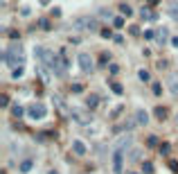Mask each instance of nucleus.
<instances>
[{
	"label": "nucleus",
	"mask_w": 178,
	"mask_h": 174,
	"mask_svg": "<svg viewBox=\"0 0 178 174\" xmlns=\"http://www.w3.org/2000/svg\"><path fill=\"white\" fill-rule=\"evenodd\" d=\"M131 34L138 36V34H140V27H135V25H133V27H131Z\"/></svg>",
	"instance_id": "34"
},
{
	"label": "nucleus",
	"mask_w": 178,
	"mask_h": 174,
	"mask_svg": "<svg viewBox=\"0 0 178 174\" xmlns=\"http://www.w3.org/2000/svg\"><path fill=\"white\" fill-rule=\"evenodd\" d=\"M169 152H171V145L169 142H162L160 145V154H169Z\"/></svg>",
	"instance_id": "22"
},
{
	"label": "nucleus",
	"mask_w": 178,
	"mask_h": 174,
	"mask_svg": "<svg viewBox=\"0 0 178 174\" xmlns=\"http://www.w3.org/2000/svg\"><path fill=\"white\" fill-rule=\"evenodd\" d=\"M39 27L48 32V30H50V21H48V18H41V21H39Z\"/></svg>",
	"instance_id": "21"
},
{
	"label": "nucleus",
	"mask_w": 178,
	"mask_h": 174,
	"mask_svg": "<svg viewBox=\"0 0 178 174\" xmlns=\"http://www.w3.org/2000/svg\"><path fill=\"white\" fill-rule=\"evenodd\" d=\"M144 38H156V32L153 30H144Z\"/></svg>",
	"instance_id": "30"
},
{
	"label": "nucleus",
	"mask_w": 178,
	"mask_h": 174,
	"mask_svg": "<svg viewBox=\"0 0 178 174\" xmlns=\"http://www.w3.org/2000/svg\"><path fill=\"white\" fill-rule=\"evenodd\" d=\"M0 106H9V97H7V95L2 93V95H0Z\"/></svg>",
	"instance_id": "26"
},
{
	"label": "nucleus",
	"mask_w": 178,
	"mask_h": 174,
	"mask_svg": "<svg viewBox=\"0 0 178 174\" xmlns=\"http://www.w3.org/2000/svg\"><path fill=\"white\" fill-rule=\"evenodd\" d=\"M99 34H101V36H104V38H110V36H113V32H110V30H101Z\"/></svg>",
	"instance_id": "31"
},
{
	"label": "nucleus",
	"mask_w": 178,
	"mask_h": 174,
	"mask_svg": "<svg viewBox=\"0 0 178 174\" xmlns=\"http://www.w3.org/2000/svg\"><path fill=\"white\" fill-rule=\"evenodd\" d=\"M97 104H99V97H97L95 93H90L88 97H86V106H88V109H95Z\"/></svg>",
	"instance_id": "11"
},
{
	"label": "nucleus",
	"mask_w": 178,
	"mask_h": 174,
	"mask_svg": "<svg viewBox=\"0 0 178 174\" xmlns=\"http://www.w3.org/2000/svg\"><path fill=\"white\" fill-rule=\"evenodd\" d=\"M72 30L92 32V30H99V23H97V18H92V16H77L72 21Z\"/></svg>",
	"instance_id": "2"
},
{
	"label": "nucleus",
	"mask_w": 178,
	"mask_h": 174,
	"mask_svg": "<svg viewBox=\"0 0 178 174\" xmlns=\"http://www.w3.org/2000/svg\"><path fill=\"white\" fill-rule=\"evenodd\" d=\"M147 145H149V147H158V136H149Z\"/></svg>",
	"instance_id": "23"
},
{
	"label": "nucleus",
	"mask_w": 178,
	"mask_h": 174,
	"mask_svg": "<svg viewBox=\"0 0 178 174\" xmlns=\"http://www.w3.org/2000/svg\"><path fill=\"white\" fill-rule=\"evenodd\" d=\"M110 91H113L115 95H122V93H124V88H122L119 82H110Z\"/></svg>",
	"instance_id": "14"
},
{
	"label": "nucleus",
	"mask_w": 178,
	"mask_h": 174,
	"mask_svg": "<svg viewBox=\"0 0 178 174\" xmlns=\"http://www.w3.org/2000/svg\"><path fill=\"white\" fill-rule=\"evenodd\" d=\"M156 118L158 120H165L167 118V109H165V106H158V109H156Z\"/></svg>",
	"instance_id": "16"
},
{
	"label": "nucleus",
	"mask_w": 178,
	"mask_h": 174,
	"mask_svg": "<svg viewBox=\"0 0 178 174\" xmlns=\"http://www.w3.org/2000/svg\"><path fill=\"white\" fill-rule=\"evenodd\" d=\"M12 113H14V118H21L25 111H23V106H21V104H16V106H12Z\"/></svg>",
	"instance_id": "18"
},
{
	"label": "nucleus",
	"mask_w": 178,
	"mask_h": 174,
	"mask_svg": "<svg viewBox=\"0 0 178 174\" xmlns=\"http://www.w3.org/2000/svg\"><path fill=\"white\" fill-rule=\"evenodd\" d=\"M32 165H34V163H32L30 158L23 161V163H21V172H30V170H32Z\"/></svg>",
	"instance_id": "19"
},
{
	"label": "nucleus",
	"mask_w": 178,
	"mask_h": 174,
	"mask_svg": "<svg viewBox=\"0 0 178 174\" xmlns=\"http://www.w3.org/2000/svg\"><path fill=\"white\" fill-rule=\"evenodd\" d=\"M119 12H122V14H124V16H126V18H129V16H131V14H133V9H131V7H129V5H126V2H122V5H119Z\"/></svg>",
	"instance_id": "17"
},
{
	"label": "nucleus",
	"mask_w": 178,
	"mask_h": 174,
	"mask_svg": "<svg viewBox=\"0 0 178 174\" xmlns=\"http://www.w3.org/2000/svg\"><path fill=\"white\" fill-rule=\"evenodd\" d=\"M147 2H149V5H158L160 0H147Z\"/></svg>",
	"instance_id": "36"
},
{
	"label": "nucleus",
	"mask_w": 178,
	"mask_h": 174,
	"mask_svg": "<svg viewBox=\"0 0 178 174\" xmlns=\"http://www.w3.org/2000/svg\"><path fill=\"white\" fill-rule=\"evenodd\" d=\"M9 38H14V41H18V38H21V34H18L16 30H9Z\"/></svg>",
	"instance_id": "29"
},
{
	"label": "nucleus",
	"mask_w": 178,
	"mask_h": 174,
	"mask_svg": "<svg viewBox=\"0 0 178 174\" xmlns=\"http://www.w3.org/2000/svg\"><path fill=\"white\" fill-rule=\"evenodd\" d=\"M77 59H79V68H81L83 72H90V70H92V57H90L88 52H81Z\"/></svg>",
	"instance_id": "5"
},
{
	"label": "nucleus",
	"mask_w": 178,
	"mask_h": 174,
	"mask_svg": "<svg viewBox=\"0 0 178 174\" xmlns=\"http://www.w3.org/2000/svg\"><path fill=\"white\" fill-rule=\"evenodd\" d=\"M113 25L115 27H124V18H113Z\"/></svg>",
	"instance_id": "27"
},
{
	"label": "nucleus",
	"mask_w": 178,
	"mask_h": 174,
	"mask_svg": "<svg viewBox=\"0 0 178 174\" xmlns=\"http://www.w3.org/2000/svg\"><path fill=\"white\" fill-rule=\"evenodd\" d=\"M140 16H142V21H158V14L151 7H142L140 9Z\"/></svg>",
	"instance_id": "7"
},
{
	"label": "nucleus",
	"mask_w": 178,
	"mask_h": 174,
	"mask_svg": "<svg viewBox=\"0 0 178 174\" xmlns=\"http://www.w3.org/2000/svg\"><path fill=\"white\" fill-rule=\"evenodd\" d=\"M167 12H169V16L174 18V21H178V2H169V7H167Z\"/></svg>",
	"instance_id": "12"
},
{
	"label": "nucleus",
	"mask_w": 178,
	"mask_h": 174,
	"mask_svg": "<svg viewBox=\"0 0 178 174\" xmlns=\"http://www.w3.org/2000/svg\"><path fill=\"white\" fill-rule=\"evenodd\" d=\"M70 91H72V93H81V91H83V84H72Z\"/></svg>",
	"instance_id": "24"
},
{
	"label": "nucleus",
	"mask_w": 178,
	"mask_h": 174,
	"mask_svg": "<svg viewBox=\"0 0 178 174\" xmlns=\"http://www.w3.org/2000/svg\"><path fill=\"white\" fill-rule=\"evenodd\" d=\"M156 41L160 43V45H165L167 41H169V30H167V27H160V30H156Z\"/></svg>",
	"instance_id": "8"
},
{
	"label": "nucleus",
	"mask_w": 178,
	"mask_h": 174,
	"mask_svg": "<svg viewBox=\"0 0 178 174\" xmlns=\"http://www.w3.org/2000/svg\"><path fill=\"white\" fill-rule=\"evenodd\" d=\"M167 88H169L174 95H178V72H171L167 77Z\"/></svg>",
	"instance_id": "6"
},
{
	"label": "nucleus",
	"mask_w": 178,
	"mask_h": 174,
	"mask_svg": "<svg viewBox=\"0 0 178 174\" xmlns=\"http://www.w3.org/2000/svg\"><path fill=\"white\" fill-rule=\"evenodd\" d=\"M131 161H140V152H138V149L131 152Z\"/></svg>",
	"instance_id": "32"
},
{
	"label": "nucleus",
	"mask_w": 178,
	"mask_h": 174,
	"mask_svg": "<svg viewBox=\"0 0 178 174\" xmlns=\"http://www.w3.org/2000/svg\"><path fill=\"white\" fill-rule=\"evenodd\" d=\"M151 91H153V95H160V93H162V86H160V84H153Z\"/></svg>",
	"instance_id": "28"
},
{
	"label": "nucleus",
	"mask_w": 178,
	"mask_h": 174,
	"mask_svg": "<svg viewBox=\"0 0 178 174\" xmlns=\"http://www.w3.org/2000/svg\"><path fill=\"white\" fill-rule=\"evenodd\" d=\"M138 77H140L142 82H149V77H151V75H149L147 70H140V72H138Z\"/></svg>",
	"instance_id": "25"
},
{
	"label": "nucleus",
	"mask_w": 178,
	"mask_h": 174,
	"mask_svg": "<svg viewBox=\"0 0 178 174\" xmlns=\"http://www.w3.org/2000/svg\"><path fill=\"white\" fill-rule=\"evenodd\" d=\"M135 122H138V124H147V122H149V115H147L144 109H138V113H135Z\"/></svg>",
	"instance_id": "10"
},
{
	"label": "nucleus",
	"mask_w": 178,
	"mask_h": 174,
	"mask_svg": "<svg viewBox=\"0 0 178 174\" xmlns=\"http://www.w3.org/2000/svg\"><path fill=\"white\" fill-rule=\"evenodd\" d=\"M142 172H144V174H153V163H151V161H144V163H142Z\"/></svg>",
	"instance_id": "15"
},
{
	"label": "nucleus",
	"mask_w": 178,
	"mask_h": 174,
	"mask_svg": "<svg viewBox=\"0 0 178 174\" xmlns=\"http://www.w3.org/2000/svg\"><path fill=\"white\" fill-rule=\"evenodd\" d=\"M2 59L7 61V66H12V68H16V66H23V61H25V52H23L21 43L9 45V47H7V52L2 54Z\"/></svg>",
	"instance_id": "1"
},
{
	"label": "nucleus",
	"mask_w": 178,
	"mask_h": 174,
	"mask_svg": "<svg viewBox=\"0 0 178 174\" xmlns=\"http://www.w3.org/2000/svg\"><path fill=\"white\" fill-rule=\"evenodd\" d=\"M68 113H70V118H72L74 122H79V124H88V122H92L90 109H79V106H72Z\"/></svg>",
	"instance_id": "3"
},
{
	"label": "nucleus",
	"mask_w": 178,
	"mask_h": 174,
	"mask_svg": "<svg viewBox=\"0 0 178 174\" xmlns=\"http://www.w3.org/2000/svg\"><path fill=\"white\" fill-rule=\"evenodd\" d=\"M169 167H171V172H178V161H171Z\"/></svg>",
	"instance_id": "33"
},
{
	"label": "nucleus",
	"mask_w": 178,
	"mask_h": 174,
	"mask_svg": "<svg viewBox=\"0 0 178 174\" xmlns=\"http://www.w3.org/2000/svg\"><path fill=\"white\" fill-rule=\"evenodd\" d=\"M72 152L77 154V156H83V154H86V145H83L81 140H74L72 142Z\"/></svg>",
	"instance_id": "9"
},
{
	"label": "nucleus",
	"mask_w": 178,
	"mask_h": 174,
	"mask_svg": "<svg viewBox=\"0 0 178 174\" xmlns=\"http://www.w3.org/2000/svg\"><path fill=\"white\" fill-rule=\"evenodd\" d=\"M50 174H57V172H50Z\"/></svg>",
	"instance_id": "37"
},
{
	"label": "nucleus",
	"mask_w": 178,
	"mask_h": 174,
	"mask_svg": "<svg viewBox=\"0 0 178 174\" xmlns=\"http://www.w3.org/2000/svg\"><path fill=\"white\" fill-rule=\"evenodd\" d=\"M171 45H174V47H178V36H171Z\"/></svg>",
	"instance_id": "35"
},
{
	"label": "nucleus",
	"mask_w": 178,
	"mask_h": 174,
	"mask_svg": "<svg viewBox=\"0 0 178 174\" xmlns=\"http://www.w3.org/2000/svg\"><path fill=\"white\" fill-rule=\"evenodd\" d=\"M131 129H133V122H124V124H117L113 131H115V133H119V131H131Z\"/></svg>",
	"instance_id": "13"
},
{
	"label": "nucleus",
	"mask_w": 178,
	"mask_h": 174,
	"mask_svg": "<svg viewBox=\"0 0 178 174\" xmlns=\"http://www.w3.org/2000/svg\"><path fill=\"white\" fill-rule=\"evenodd\" d=\"M27 113H30V118H32V120H43L45 115H48V109H45V104L36 102V104H32L30 109H27Z\"/></svg>",
	"instance_id": "4"
},
{
	"label": "nucleus",
	"mask_w": 178,
	"mask_h": 174,
	"mask_svg": "<svg viewBox=\"0 0 178 174\" xmlns=\"http://www.w3.org/2000/svg\"><path fill=\"white\" fill-rule=\"evenodd\" d=\"M23 72H25V70H23V66H18V68L12 70V77H14V79H18V77H23Z\"/></svg>",
	"instance_id": "20"
}]
</instances>
